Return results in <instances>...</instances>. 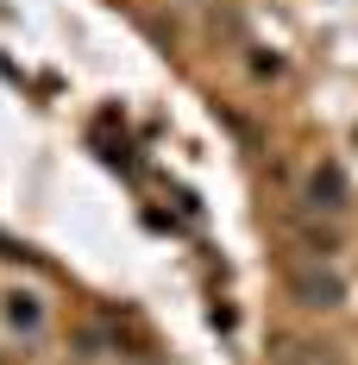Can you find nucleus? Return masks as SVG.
Masks as SVG:
<instances>
[{
	"instance_id": "nucleus-1",
	"label": "nucleus",
	"mask_w": 358,
	"mask_h": 365,
	"mask_svg": "<svg viewBox=\"0 0 358 365\" xmlns=\"http://www.w3.org/2000/svg\"><path fill=\"white\" fill-rule=\"evenodd\" d=\"M302 296H308V309H333L339 302V284L333 277H302Z\"/></svg>"
}]
</instances>
